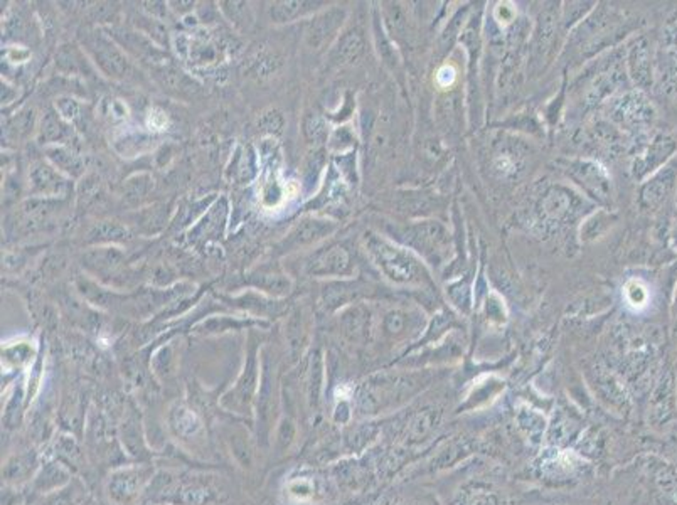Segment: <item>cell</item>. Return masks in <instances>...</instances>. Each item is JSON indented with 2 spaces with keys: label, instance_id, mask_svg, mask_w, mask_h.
Returning a JSON list of instances; mask_svg holds the SVG:
<instances>
[{
  "label": "cell",
  "instance_id": "obj_1",
  "mask_svg": "<svg viewBox=\"0 0 677 505\" xmlns=\"http://www.w3.org/2000/svg\"><path fill=\"white\" fill-rule=\"evenodd\" d=\"M149 469L146 467H129L110 475L106 492L110 501L116 505H130L140 497L149 484Z\"/></svg>",
  "mask_w": 677,
  "mask_h": 505
},
{
  "label": "cell",
  "instance_id": "obj_2",
  "mask_svg": "<svg viewBox=\"0 0 677 505\" xmlns=\"http://www.w3.org/2000/svg\"><path fill=\"white\" fill-rule=\"evenodd\" d=\"M374 253L390 278L397 281H412L416 277L418 264L410 255L399 251L398 248H391L382 243L380 245V249H374Z\"/></svg>",
  "mask_w": 677,
  "mask_h": 505
},
{
  "label": "cell",
  "instance_id": "obj_3",
  "mask_svg": "<svg viewBox=\"0 0 677 505\" xmlns=\"http://www.w3.org/2000/svg\"><path fill=\"white\" fill-rule=\"evenodd\" d=\"M342 12L339 11H332L326 16L319 17L317 20H314L307 31V39H309V44L312 48H319L322 43H326V39L331 37L332 33L339 28V24L342 22Z\"/></svg>",
  "mask_w": 677,
  "mask_h": 505
},
{
  "label": "cell",
  "instance_id": "obj_4",
  "mask_svg": "<svg viewBox=\"0 0 677 505\" xmlns=\"http://www.w3.org/2000/svg\"><path fill=\"white\" fill-rule=\"evenodd\" d=\"M93 48H95V56L98 59L99 66L106 73L118 76L127 71L125 58L118 51L114 50V46H110L106 41H98V44Z\"/></svg>",
  "mask_w": 677,
  "mask_h": 505
},
{
  "label": "cell",
  "instance_id": "obj_5",
  "mask_svg": "<svg viewBox=\"0 0 677 505\" xmlns=\"http://www.w3.org/2000/svg\"><path fill=\"white\" fill-rule=\"evenodd\" d=\"M35 463H37V460L33 454L14 456L5 463L4 477L11 484H19L22 480H28L29 473H33L34 469H35Z\"/></svg>",
  "mask_w": 677,
  "mask_h": 505
},
{
  "label": "cell",
  "instance_id": "obj_6",
  "mask_svg": "<svg viewBox=\"0 0 677 505\" xmlns=\"http://www.w3.org/2000/svg\"><path fill=\"white\" fill-rule=\"evenodd\" d=\"M312 5H317V4H312V2H280V4L273 5L272 17L277 22H288L300 14L309 12L312 9Z\"/></svg>",
  "mask_w": 677,
  "mask_h": 505
},
{
  "label": "cell",
  "instance_id": "obj_7",
  "mask_svg": "<svg viewBox=\"0 0 677 505\" xmlns=\"http://www.w3.org/2000/svg\"><path fill=\"white\" fill-rule=\"evenodd\" d=\"M67 475L65 470L54 463H50V467H46L43 473L37 477V487L41 490L56 489L59 487L63 482H67Z\"/></svg>",
  "mask_w": 677,
  "mask_h": 505
},
{
  "label": "cell",
  "instance_id": "obj_8",
  "mask_svg": "<svg viewBox=\"0 0 677 505\" xmlns=\"http://www.w3.org/2000/svg\"><path fill=\"white\" fill-rule=\"evenodd\" d=\"M347 263H349V258H347L346 251L342 248L341 249L337 248L335 251L324 256V260L320 263L322 268L319 272L320 273H341L346 270Z\"/></svg>",
  "mask_w": 677,
  "mask_h": 505
},
{
  "label": "cell",
  "instance_id": "obj_9",
  "mask_svg": "<svg viewBox=\"0 0 677 505\" xmlns=\"http://www.w3.org/2000/svg\"><path fill=\"white\" fill-rule=\"evenodd\" d=\"M174 423H176L174 426H176L177 433H181L184 437L196 435V431L199 430V420L196 418V414L187 411V409H181L176 413Z\"/></svg>",
  "mask_w": 677,
  "mask_h": 505
},
{
  "label": "cell",
  "instance_id": "obj_10",
  "mask_svg": "<svg viewBox=\"0 0 677 505\" xmlns=\"http://www.w3.org/2000/svg\"><path fill=\"white\" fill-rule=\"evenodd\" d=\"M329 225H324L320 221H307L297 229V240L300 243H311L320 238L324 233H329Z\"/></svg>",
  "mask_w": 677,
  "mask_h": 505
},
{
  "label": "cell",
  "instance_id": "obj_11",
  "mask_svg": "<svg viewBox=\"0 0 677 505\" xmlns=\"http://www.w3.org/2000/svg\"><path fill=\"white\" fill-rule=\"evenodd\" d=\"M361 50H363L361 37L356 33H350L342 39V44L339 46V56H342L347 61H352L359 56Z\"/></svg>",
  "mask_w": 677,
  "mask_h": 505
},
{
  "label": "cell",
  "instance_id": "obj_12",
  "mask_svg": "<svg viewBox=\"0 0 677 505\" xmlns=\"http://www.w3.org/2000/svg\"><path fill=\"white\" fill-rule=\"evenodd\" d=\"M294 438H295V424L290 418H283L279 430H277V448L280 452L287 450Z\"/></svg>",
  "mask_w": 677,
  "mask_h": 505
},
{
  "label": "cell",
  "instance_id": "obj_13",
  "mask_svg": "<svg viewBox=\"0 0 677 505\" xmlns=\"http://www.w3.org/2000/svg\"><path fill=\"white\" fill-rule=\"evenodd\" d=\"M626 294H627V300L632 305H644L647 302V292H645L644 287L639 283V281H630L627 287H626Z\"/></svg>",
  "mask_w": 677,
  "mask_h": 505
}]
</instances>
